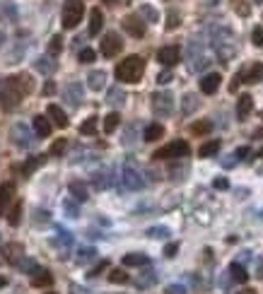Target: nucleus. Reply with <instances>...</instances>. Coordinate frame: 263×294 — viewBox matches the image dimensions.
Listing matches in <instances>:
<instances>
[{
  "label": "nucleus",
  "mask_w": 263,
  "mask_h": 294,
  "mask_svg": "<svg viewBox=\"0 0 263 294\" xmlns=\"http://www.w3.org/2000/svg\"><path fill=\"white\" fill-rule=\"evenodd\" d=\"M70 193H72V198L80 200V203L87 200V188H85V183H80V181H72V183H70Z\"/></svg>",
  "instance_id": "obj_24"
},
{
  "label": "nucleus",
  "mask_w": 263,
  "mask_h": 294,
  "mask_svg": "<svg viewBox=\"0 0 263 294\" xmlns=\"http://www.w3.org/2000/svg\"><path fill=\"white\" fill-rule=\"evenodd\" d=\"M36 68H39L41 73H53V68H56V63H53V61H49V58H41V61L36 63Z\"/></svg>",
  "instance_id": "obj_38"
},
{
  "label": "nucleus",
  "mask_w": 263,
  "mask_h": 294,
  "mask_svg": "<svg viewBox=\"0 0 263 294\" xmlns=\"http://www.w3.org/2000/svg\"><path fill=\"white\" fill-rule=\"evenodd\" d=\"M174 109V97L169 92H155L152 94V111L157 116H169Z\"/></svg>",
  "instance_id": "obj_6"
},
{
  "label": "nucleus",
  "mask_w": 263,
  "mask_h": 294,
  "mask_svg": "<svg viewBox=\"0 0 263 294\" xmlns=\"http://www.w3.org/2000/svg\"><path fill=\"white\" fill-rule=\"evenodd\" d=\"M92 258H94V248H82L80 256H77V263H87V261H92Z\"/></svg>",
  "instance_id": "obj_41"
},
{
  "label": "nucleus",
  "mask_w": 263,
  "mask_h": 294,
  "mask_svg": "<svg viewBox=\"0 0 263 294\" xmlns=\"http://www.w3.org/2000/svg\"><path fill=\"white\" fill-rule=\"evenodd\" d=\"M147 234H150L152 239H164V236H169V229H167V227H152Z\"/></svg>",
  "instance_id": "obj_39"
},
{
  "label": "nucleus",
  "mask_w": 263,
  "mask_h": 294,
  "mask_svg": "<svg viewBox=\"0 0 263 294\" xmlns=\"http://www.w3.org/2000/svg\"><path fill=\"white\" fill-rule=\"evenodd\" d=\"M102 2H109V5H111V2H116V0H102Z\"/></svg>",
  "instance_id": "obj_59"
},
{
  "label": "nucleus",
  "mask_w": 263,
  "mask_h": 294,
  "mask_svg": "<svg viewBox=\"0 0 263 294\" xmlns=\"http://www.w3.org/2000/svg\"><path fill=\"white\" fill-rule=\"evenodd\" d=\"M234 157H237V159H249V147H239V149L234 152Z\"/></svg>",
  "instance_id": "obj_52"
},
{
  "label": "nucleus",
  "mask_w": 263,
  "mask_h": 294,
  "mask_svg": "<svg viewBox=\"0 0 263 294\" xmlns=\"http://www.w3.org/2000/svg\"><path fill=\"white\" fill-rule=\"evenodd\" d=\"M145 73V61L140 56H128L116 65V80L126 82V84H135L140 82V77Z\"/></svg>",
  "instance_id": "obj_2"
},
{
  "label": "nucleus",
  "mask_w": 263,
  "mask_h": 294,
  "mask_svg": "<svg viewBox=\"0 0 263 294\" xmlns=\"http://www.w3.org/2000/svg\"><path fill=\"white\" fill-rule=\"evenodd\" d=\"M179 58H181L179 46H164V49H159V51H157V61H159L164 68L176 65V63H179Z\"/></svg>",
  "instance_id": "obj_7"
},
{
  "label": "nucleus",
  "mask_w": 263,
  "mask_h": 294,
  "mask_svg": "<svg viewBox=\"0 0 263 294\" xmlns=\"http://www.w3.org/2000/svg\"><path fill=\"white\" fill-rule=\"evenodd\" d=\"M220 80H222V77L217 73H208L203 80H200V92H203V94H215L217 87H220Z\"/></svg>",
  "instance_id": "obj_11"
},
{
  "label": "nucleus",
  "mask_w": 263,
  "mask_h": 294,
  "mask_svg": "<svg viewBox=\"0 0 263 294\" xmlns=\"http://www.w3.org/2000/svg\"><path fill=\"white\" fill-rule=\"evenodd\" d=\"M109 97H111L109 101H114V104H121V101L126 99V94H123L121 89H111V92H109Z\"/></svg>",
  "instance_id": "obj_43"
},
{
  "label": "nucleus",
  "mask_w": 263,
  "mask_h": 294,
  "mask_svg": "<svg viewBox=\"0 0 263 294\" xmlns=\"http://www.w3.org/2000/svg\"><path fill=\"white\" fill-rule=\"evenodd\" d=\"M251 41H254V46L263 49V27H256V29L251 32Z\"/></svg>",
  "instance_id": "obj_40"
},
{
  "label": "nucleus",
  "mask_w": 263,
  "mask_h": 294,
  "mask_svg": "<svg viewBox=\"0 0 263 294\" xmlns=\"http://www.w3.org/2000/svg\"><path fill=\"white\" fill-rule=\"evenodd\" d=\"M82 15H85L82 0H66L63 2V27L66 29H75L82 22Z\"/></svg>",
  "instance_id": "obj_3"
},
{
  "label": "nucleus",
  "mask_w": 263,
  "mask_h": 294,
  "mask_svg": "<svg viewBox=\"0 0 263 294\" xmlns=\"http://www.w3.org/2000/svg\"><path fill=\"white\" fill-rule=\"evenodd\" d=\"M232 7H234V10H237V15H242V17H246V15L251 12V10H249V5H246L244 0H234V2H232Z\"/></svg>",
  "instance_id": "obj_37"
},
{
  "label": "nucleus",
  "mask_w": 263,
  "mask_h": 294,
  "mask_svg": "<svg viewBox=\"0 0 263 294\" xmlns=\"http://www.w3.org/2000/svg\"><path fill=\"white\" fill-rule=\"evenodd\" d=\"M89 82V89H94V92H99V89H104V84H106V73H102V70H94V73H89L87 77Z\"/></svg>",
  "instance_id": "obj_19"
},
{
  "label": "nucleus",
  "mask_w": 263,
  "mask_h": 294,
  "mask_svg": "<svg viewBox=\"0 0 263 294\" xmlns=\"http://www.w3.org/2000/svg\"><path fill=\"white\" fill-rule=\"evenodd\" d=\"M123 29L135 36V39H140V36H145V22L138 17V15H128L126 19H123Z\"/></svg>",
  "instance_id": "obj_8"
},
{
  "label": "nucleus",
  "mask_w": 263,
  "mask_h": 294,
  "mask_svg": "<svg viewBox=\"0 0 263 294\" xmlns=\"http://www.w3.org/2000/svg\"><path fill=\"white\" fill-rule=\"evenodd\" d=\"M109 282H114V285H126V282H128V273H123V270H111Z\"/></svg>",
  "instance_id": "obj_33"
},
{
  "label": "nucleus",
  "mask_w": 263,
  "mask_h": 294,
  "mask_svg": "<svg viewBox=\"0 0 263 294\" xmlns=\"http://www.w3.org/2000/svg\"><path fill=\"white\" fill-rule=\"evenodd\" d=\"M5 285H7V280H5V278H0V287H5Z\"/></svg>",
  "instance_id": "obj_57"
},
{
  "label": "nucleus",
  "mask_w": 263,
  "mask_h": 294,
  "mask_svg": "<svg viewBox=\"0 0 263 294\" xmlns=\"http://www.w3.org/2000/svg\"><path fill=\"white\" fill-rule=\"evenodd\" d=\"M239 294H256L254 290H244V292H239Z\"/></svg>",
  "instance_id": "obj_58"
},
{
  "label": "nucleus",
  "mask_w": 263,
  "mask_h": 294,
  "mask_svg": "<svg viewBox=\"0 0 263 294\" xmlns=\"http://www.w3.org/2000/svg\"><path fill=\"white\" fill-rule=\"evenodd\" d=\"M167 294H186V290H184L181 285H169V287H167Z\"/></svg>",
  "instance_id": "obj_51"
},
{
  "label": "nucleus",
  "mask_w": 263,
  "mask_h": 294,
  "mask_svg": "<svg viewBox=\"0 0 263 294\" xmlns=\"http://www.w3.org/2000/svg\"><path fill=\"white\" fill-rule=\"evenodd\" d=\"M142 12H145L150 19H157V12H155V10H150V7H142Z\"/></svg>",
  "instance_id": "obj_54"
},
{
  "label": "nucleus",
  "mask_w": 263,
  "mask_h": 294,
  "mask_svg": "<svg viewBox=\"0 0 263 294\" xmlns=\"http://www.w3.org/2000/svg\"><path fill=\"white\" fill-rule=\"evenodd\" d=\"M159 138H164V126H162V123H152V126L145 128V140H147V143H155V140H159Z\"/></svg>",
  "instance_id": "obj_20"
},
{
  "label": "nucleus",
  "mask_w": 263,
  "mask_h": 294,
  "mask_svg": "<svg viewBox=\"0 0 263 294\" xmlns=\"http://www.w3.org/2000/svg\"><path fill=\"white\" fill-rule=\"evenodd\" d=\"M97 121H99L97 116L87 118V121L80 126V133H82V135H94V133H97Z\"/></svg>",
  "instance_id": "obj_29"
},
{
  "label": "nucleus",
  "mask_w": 263,
  "mask_h": 294,
  "mask_svg": "<svg viewBox=\"0 0 263 294\" xmlns=\"http://www.w3.org/2000/svg\"><path fill=\"white\" fill-rule=\"evenodd\" d=\"M220 152V140H208L205 145L198 147V157H212Z\"/></svg>",
  "instance_id": "obj_23"
},
{
  "label": "nucleus",
  "mask_w": 263,
  "mask_h": 294,
  "mask_svg": "<svg viewBox=\"0 0 263 294\" xmlns=\"http://www.w3.org/2000/svg\"><path fill=\"white\" fill-rule=\"evenodd\" d=\"M29 282H32V287H51L53 285V275L49 270H34Z\"/></svg>",
  "instance_id": "obj_13"
},
{
  "label": "nucleus",
  "mask_w": 263,
  "mask_h": 294,
  "mask_svg": "<svg viewBox=\"0 0 263 294\" xmlns=\"http://www.w3.org/2000/svg\"><path fill=\"white\" fill-rule=\"evenodd\" d=\"M102 27H104V15H102L99 7H92V12H89V36H97L102 32Z\"/></svg>",
  "instance_id": "obj_12"
},
{
  "label": "nucleus",
  "mask_w": 263,
  "mask_h": 294,
  "mask_svg": "<svg viewBox=\"0 0 263 294\" xmlns=\"http://www.w3.org/2000/svg\"><path fill=\"white\" fill-rule=\"evenodd\" d=\"M147 263V256L145 253H128V256H123V265H145Z\"/></svg>",
  "instance_id": "obj_28"
},
{
  "label": "nucleus",
  "mask_w": 263,
  "mask_h": 294,
  "mask_svg": "<svg viewBox=\"0 0 263 294\" xmlns=\"http://www.w3.org/2000/svg\"><path fill=\"white\" fill-rule=\"evenodd\" d=\"M72 294H89V292L82 290V287H77V285H72Z\"/></svg>",
  "instance_id": "obj_56"
},
{
  "label": "nucleus",
  "mask_w": 263,
  "mask_h": 294,
  "mask_svg": "<svg viewBox=\"0 0 263 294\" xmlns=\"http://www.w3.org/2000/svg\"><path fill=\"white\" fill-rule=\"evenodd\" d=\"M106 268H109V261H102V263H99L97 268H92V273H87V275H89V278H97V275H99V273H104Z\"/></svg>",
  "instance_id": "obj_45"
},
{
  "label": "nucleus",
  "mask_w": 263,
  "mask_h": 294,
  "mask_svg": "<svg viewBox=\"0 0 263 294\" xmlns=\"http://www.w3.org/2000/svg\"><path fill=\"white\" fill-rule=\"evenodd\" d=\"M34 133L39 135V138H49L51 135V121L46 118V116H34Z\"/></svg>",
  "instance_id": "obj_16"
},
{
  "label": "nucleus",
  "mask_w": 263,
  "mask_h": 294,
  "mask_svg": "<svg viewBox=\"0 0 263 294\" xmlns=\"http://www.w3.org/2000/svg\"><path fill=\"white\" fill-rule=\"evenodd\" d=\"M229 275H232V280H234V282H239V285H244V282L249 280L246 268H244V265H239V263H232V265H229Z\"/></svg>",
  "instance_id": "obj_21"
},
{
  "label": "nucleus",
  "mask_w": 263,
  "mask_h": 294,
  "mask_svg": "<svg viewBox=\"0 0 263 294\" xmlns=\"http://www.w3.org/2000/svg\"><path fill=\"white\" fill-rule=\"evenodd\" d=\"M119 123H121V116H119L116 111H111V114L104 118V133H114V131L119 128Z\"/></svg>",
  "instance_id": "obj_25"
},
{
  "label": "nucleus",
  "mask_w": 263,
  "mask_h": 294,
  "mask_svg": "<svg viewBox=\"0 0 263 294\" xmlns=\"http://www.w3.org/2000/svg\"><path fill=\"white\" fill-rule=\"evenodd\" d=\"M77 58H80V63H94V58H97V53H94L92 49H82Z\"/></svg>",
  "instance_id": "obj_36"
},
{
  "label": "nucleus",
  "mask_w": 263,
  "mask_h": 294,
  "mask_svg": "<svg viewBox=\"0 0 263 294\" xmlns=\"http://www.w3.org/2000/svg\"><path fill=\"white\" fill-rule=\"evenodd\" d=\"M179 24H181V17H179V12H174V10H172V12L167 15V29L172 32V29H176Z\"/></svg>",
  "instance_id": "obj_35"
},
{
  "label": "nucleus",
  "mask_w": 263,
  "mask_h": 294,
  "mask_svg": "<svg viewBox=\"0 0 263 294\" xmlns=\"http://www.w3.org/2000/svg\"><path fill=\"white\" fill-rule=\"evenodd\" d=\"M186 171H189V166H186V164H184V166H176V164H174V166L169 169V174H174V179H179L176 174H186Z\"/></svg>",
  "instance_id": "obj_48"
},
{
  "label": "nucleus",
  "mask_w": 263,
  "mask_h": 294,
  "mask_svg": "<svg viewBox=\"0 0 263 294\" xmlns=\"http://www.w3.org/2000/svg\"><path fill=\"white\" fill-rule=\"evenodd\" d=\"M176 251H179V244H167V246H164V256H167V258H174Z\"/></svg>",
  "instance_id": "obj_46"
},
{
  "label": "nucleus",
  "mask_w": 263,
  "mask_h": 294,
  "mask_svg": "<svg viewBox=\"0 0 263 294\" xmlns=\"http://www.w3.org/2000/svg\"><path fill=\"white\" fill-rule=\"evenodd\" d=\"M68 99H70V104H80L82 101V89H80V84H70L68 87Z\"/></svg>",
  "instance_id": "obj_30"
},
{
  "label": "nucleus",
  "mask_w": 263,
  "mask_h": 294,
  "mask_svg": "<svg viewBox=\"0 0 263 294\" xmlns=\"http://www.w3.org/2000/svg\"><path fill=\"white\" fill-rule=\"evenodd\" d=\"M242 75H244V82H246V84H254V82H259V80H261L263 65H261V63H254L246 73H242Z\"/></svg>",
  "instance_id": "obj_22"
},
{
  "label": "nucleus",
  "mask_w": 263,
  "mask_h": 294,
  "mask_svg": "<svg viewBox=\"0 0 263 294\" xmlns=\"http://www.w3.org/2000/svg\"><path fill=\"white\" fill-rule=\"evenodd\" d=\"M102 56L104 58H114V56H119L121 53V49H123V41H121V36L116 34V32H109V34H104V39H102Z\"/></svg>",
  "instance_id": "obj_5"
},
{
  "label": "nucleus",
  "mask_w": 263,
  "mask_h": 294,
  "mask_svg": "<svg viewBox=\"0 0 263 294\" xmlns=\"http://www.w3.org/2000/svg\"><path fill=\"white\" fill-rule=\"evenodd\" d=\"M19 220H22V200H15V205H12V210L7 215V222H10V227H17Z\"/></svg>",
  "instance_id": "obj_26"
},
{
  "label": "nucleus",
  "mask_w": 263,
  "mask_h": 294,
  "mask_svg": "<svg viewBox=\"0 0 263 294\" xmlns=\"http://www.w3.org/2000/svg\"><path fill=\"white\" fill-rule=\"evenodd\" d=\"M32 89H34L32 75L19 73V75L7 77V80L0 84V104H2V109H7V111L15 109L27 94H32Z\"/></svg>",
  "instance_id": "obj_1"
},
{
  "label": "nucleus",
  "mask_w": 263,
  "mask_h": 294,
  "mask_svg": "<svg viewBox=\"0 0 263 294\" xmlns=\"http://www.w3.org/2000/svg\"><path fill=\"white\" fill-rule=\"evenodd\" d=\"M12 196H15V183H12V181L2 183V186H0V215H2L5 205L12 200Z\"/></svg>",
  "instance_id": "obj_17"
},
{
  "label": "nucleus",
  "mask_w": 263,
  "mask_h": 294,
  "mask_svg": "<svg viewBox=\"0 0 263 294\" xmlns=\"http://www.w3.org/2000/svg\"><path fill=\"white\" fill-rule=\"evenodd\" d=\"M123 183H126L131 191H138V188H142V176H140L133 166H126V169H123Z\"/></svg>",
  "instance_id": "obj_15"
},
{
  "label": "nucleus",
  "mask_w": 263,
  "mask_h": 294,
  "mask_svg": "<svg viewBox=\"0 0 263 294\" xmlns=\"http://www.w3.org/2000/svg\"><path fill=\"white\" fill-rule=\"evenodd\" d=\"M66 210L70 212V217H77V210H75V205H72V203H66Z\"/></svg>",
  "instance_id": "obj_53"
},
{
  "label": "nucleus",
  "mask_w": 263,
  "mask_h": 294,
  "mask_svg": "<svg viewBox=\"0 0 263 294\" xmlns=\"http://www.w3.org/2000/svg\"><path fill=\"white\" fill-rule=\"evenodd\" d=\"M44 92H46V94H53V92H56V84H53V82H49V84H46V89H44Z\"/></svg>",
  "instance_id": "obj_55"
},
{
  "label": "nucleus",
  "mask_w": 263,
  "mask_h": 294,
  "mask_svg": "<svg viewBox=\"0 0 263 294\" xmlns=\"http://www.w3.org/2000/svg\"><path fill=\"white\" fill-rule=\"evenodd\" d=\"M193 135H208L210 131H212V123L210 121H196V123H191V128H189Z\"/></svg>",
  "instance_id": "obj_27"
},
{
  "label": "nucleus",
  "mask_w": 263,
  "mask_h": 294,
  "mask_svg": "<svg viewBox=\"0 0 263 294\" xmlns=\"http://www.w3.org/2000/svg\"><path fill=\"white\" fill-rule=\"evenodd\" d=\"M49 294H58V292H49Z\"/></svg>",
  "instance_id": "obj_60"
},
{
  "label": "nucleus",
  "mask_w": 263,
  "mask_h": 294,
  "mask_svg": "<svg viewBox=\"0 0 263 294\" xmlns=\"http://www.w3.org/2000/svg\"><path fill=\"white\" fill-rule=\"evenodd\" d=\"M63 152H66V140L61 138V140H56V143L51 145V154H53V157H58V154H63Z\"/></svg>",
  "instance_id": "obj_42"
},
{
  "label": "nucleus",
  "mask_w": 263,
  "mask_h": 294,
  "mask_svg": "<svg viewBox=\"0 0 263 294\" xmlns=\"http://www.w3.org/2000/svg\"><path fill=\"white\" fill-rule=\"evenodd\" d=\"M22 253H24V246H22V244H17V241H12V244H5V246H2V258H5L10 265H17V263H19V258H22Z\"/></svg>",
  "instance_id": "obj_9"
},
{
  "label": "nucleus",
  "mask_w": 263,
  "mask_h": 294,
  "mask_svg": "<svg viewBox=\"0 0 263 294\" xmlns=\"http://www.w3.org/2000/svg\"><path fill=\"white\" fill-rule=\"evenodd\" d=\"M157 82H159V84H167V82H172V73H169V70L159 73V75H157Z\"/></svg>",
  "instance_id": "obj_50"
},
{
  "label": "nucleus",
  "mask_w": 263,
  "mask_h": 294,
  "mask_svg": "<svg viewBox=\"0 0 263 294\" xmlns=\"http://www.w3.org/2000/svg\"><path fill=\"white\" fill-rule=\"evenodd\" d=\"M46 114L51 116V121H53V123H56L58 128H68V123H70V121H68L66 111H63V109H61L58 104H51V106L46 109Z\"/></svg>",
  "instance_id": "obj_14"
},
{
  "label": "nucleus",
  "mask_w": 263,
  "mask_h": 294,
  "mask_svg": "<svg viewBox=\"0 0 263 294\" xmlns=\"http://www.w3.org/2000/svg\"><path fill=\"white\" fill-rule=\"evenodd\" d=\"M44 162H46V154H34V157H32V159H29V162L22 166V174H24V176L34 174L39 166H44Z\"/></svg>",
  "instance_id": "obj_18"
},
{
  "label": "nucleus",
  "mask_w": 263,
  "mask_h": 294,
  "mask_svg": "<svg viewBox=\"0 0 263 294\" xmlns=\"http://www.w3.org/2000/svg\"><path fill=\"white\" fill-rule=\"evenodd\" d=\"M61 51H63V36L56 34V36L51 39V44H49V53H51V56H58Z\"/></svg>",
  "instance_id": "obj_32"
},
{
  "label": "nucleus",
  "mask_w": 263,
  "mask_h": 294,
  "mask_svg": "<svg viewBox=\"0 0 263 294\" xmlns=\"http://www.w3.org/2000/svg\"><path fill=\"white\" fill-rule=\"evenodd\" d=\"M212 186H215L217 191H225V188H229V183H227V179H215V181H212Z\"/></svg>",
  "instance_id": "obj_49"
},
{
  "label": "nucleus",
  "mask_w": 263,
  "mask_h": 294,
  "mask_svg": "<svg viewBox=\"0 0 263 294\" xmlns=\"http://www.w3.org/2000/svg\"><path fill=\"white\" fill-rule=\"evenodd\" d=\"M189 154H191V147L186 140H174L169 145L159 147L152 157L155 159H181V157H189Z\"/></svg>",
  "instance_id": "obj_4"
},
{
  "label": "nucleus",
  "mask_w": 263,
  "mask_h": 294,
  "mask_svg": "<svg viewBox=\"0 0 263 294\" xmlns=\"http://www.w3.org/2000/svg\"><path fill=\"white\" fill-rule=\"evenodd\" d=\"M12 138H15V143H17V145H29L24 126H15V128H12Z\"/></svg>",
  "instance_id": "obj_31"
},
{
  "label": "nucleus",
  "mask_w": 263,
  "mask_h": 294,
  "mask_svg": "<svg viewBox=\"0 0 263 294\" xmlns=\"http://www.w3.org/2000/svg\"><path fill=\"white\" fill-rule=\"evenodd\" d=\"M242 82H244V75H242V73H237V75H234V80L229 82V92L234 94V92L239 89V84H242Z\"/></svg>",
  "instance_id": "obj_44"
},
{
  "label": "nucleus",
  "mask_w": 263,
  "mask_h": 294,
  "mask_svg": "<svg viewBox=\"0 0 263 294\" xmlns=\"http://www.w3.org/2000/svg\"><path fill=\"white\" fill-rule=\"evenodd\" d=\"M251 109H254V97L251 94H242L239 101H237V118L246 121V116L251 114Z\"/></svg>",
  "instance_id": "obj_10"
},
{
  "label": "nucleus",
  "mask_w": 263,
  "mask_h": 294,
  "mask_svg": "<svg viewBox=\"0 0 263 294\" xmlns=\"http://www.w3.org/2000/svg\"><path fill=\"white\" fill-rule=\"evenodd\" d=\"M152 282H155V275H152V273H147L145 278H140V280H138V287H150Z\"/></svg>",
  "instance_id": "obj_47"
},
{
  "label": "nucleus",
  "mask_w": 263,
  "mask_h": 294,
  "mask_svg": "<svg viewBox=\"0 0 263 294\" xmlns=\"http://www.w3.org/2000/svg\"><path fill=\"white\" fill-rule=\"evenodd\" d=\"M196 106H198V99L193 97V94H186V97H184V106H181V111H184V114H191Z\"/></svg>",
  "instance_id": "obj_34"
}]
</instances>
